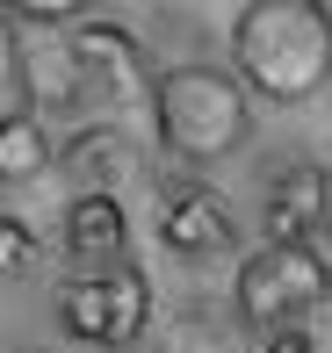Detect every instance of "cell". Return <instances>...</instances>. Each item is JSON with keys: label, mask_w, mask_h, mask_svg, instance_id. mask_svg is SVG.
I'll return each instance as SVG.
<instances>
[{"label": "cell", "mask_w": 332, "mask_h": 353, "mask_svg": "<svg viewBox=\"0 0 332 353\" xmlns=\"http://www.w3.org/2000/svg\"><path fill=\"white\" fill-rule=\"evenodd\" d=\"M231 65L246 94L296 108L332 79V8L318 0H246L231 22Z\"/></svg>", "instance_id": "obj_1"}, {"label": "cell", "mask_w": 332, "mask_h": 353, "mask_svg": "<svg viewBox=\"0 0 332 353\" xmlns=\"http://www.w3.org/2000/svg\"><path fill=\"white\" fill-rule=\"evenodd\" d=\"M152 123L173 159H231L253 130V94L224 65H173L152 79Z\"/></svg>", "instance_id": "obj_2"}, {"label": "cell", "mask_w": 332, "mask_h": 353, "mask_svg": "<svg viewBox=\"0 0 332 353\" xmlns=\"http://www.w3.org/2000/svg\"><path fill=\"white\" fill-rule=\"evenodd\" d=\"M58 325H66L80 346L123 353V346L145 339V325H152V288L123 260L116 267H80V274L58 281Z\"/></svg>", "instance_id": "obj_3"}, {"label": "cell", "mask_w": 332, "mask_h": 353, "mask_svg": "<svg viewBox=\"0 0 332 353\" xmlns=\"http://www.w3.org/2000/svg\"><path fill=\"white\" fill-rule=\"evenodd\" d=\"M325 296H332V281H325V252H318V245H260V252L239 267V288H231L239 317H246V325H260L267 339L289 332L304 310H318Z\"/></svg>", "instance_id": "obj_4"}, {"label": "cell", "mask_w": 332, "mask_h": 353, "mask_svg": "<svg viewBox=\"0 0 332 353\" xmlns=\"http://www.w3.org/2000/svg\"><path fill=\"white\" fill-rule=\"evenodd\" d=\"M72 65H80V94L87 101H152V79H145V51L123 22H72Z\"/></svg>", "instance_id": "obj_5"}, {"label": "cell", "mask_w": 332, "mask_h": 353, "mask_svg": "<svg viewBox=\"0 0 332 353\" xmlns=\"http://www.w3.org/2000/svg\"><path fill=\"white\" fill-rule=\"evenodd\" d=\"M159 245L181 260H217L231 252V202L202 181H173L159 195Z\"/></svg>", "instance_id": "obj_6"}, {"label": "cell", "mask_w": 332, "mask_h": 353, "mask_svg": "<svg viewBox=\"0 0 332 353\" xmlns=\"http://www.w3.org/2000/svg\"><path fill=\"white\" fill-rule=\"evenodd\" d=\"M332 223V173L289 166L267 181V245H311V231Z\"/></svg>", "instance_id": "obj_7"}, {"label": "cell", "mask_w": 332, "mask_h": 353, "mask_svg": "<svg viewBox=\"0 0 332 353\" xmlns=\"http://www.w3.org/2000/svg\"><path fill=\"white\" fill-rule=\"evenodd\" d=\"M14 87L29 94V116H51V108L87 101L66 37H14Z\"/></svg>", "instance_id": "obj_8"}, {"label": "cell", "mask_w": 332, "mask_h": 353, "mask_svg": "<svg viewBox=\"0 0 332 353\" xmlns=\"http://www.w3.org/2000/svg\"><path fill=\"white\" fill-rule=\"evenodd\" d=\"M123 245H130V216H123L116 195H80L66 210V252L80 267H116Z\"/></svg>", "instance_id": "obj_9"}, {"label": "cell", "mask_w": 332, "mask_h": 353, "mask_svg": "<svg viewBox=\"0 0 332 353\" xmlns=\"http://www.w3.org/2000/svg\"><path fill=\"white\" fill-rule=\"evenodd\" d=\"M58 166L80 181V195H116V181L130 173V137L108 130V123H94V130H80L58 152Z\"/></svg>", "instance_id": "obj_10"}, {"label": "cell", "mask_w": 332, "mask_h": 353, "mask_svg": "<svg viewBox=\"0 0 332 353\" xmlns=\"http://www.w3.org/2000/svg\"><path fill=\"white\" fill-rule=\"evenodd\" d=\"M58 144L43 130V116H29V108H0V188H22L37 181V173H51Z\"/></svg>", "instance_id": "obj_11"}, {"label": "cell", "mask_w": 332, "mask_h": 353, "mask_svg": "<svg viewBox=\"0 0 332 353\" xmlns=\"http://www.w3.org/2000/svg\"><path fill=\"white\" fill-rule=\"evenodd\" d=\"M159 353H239V325H217L210 310H173Z\"/></svg>", "instance_id": "obj_12"}, {"label": "cell", "mask_w": 332, "mask_h": 353, "mask_svg": "<svg viewBox=\"0 0 332 353\" xmlns=\"http://www.w3.org/2000/svg\"><path fill=\"white\" fill-rule=\"evenodd\" d=\"M37 267H43V238L29 231L22 216L0 210V281H29Z\"/></svg>", "instance_id": "obj_13"}, {"label": "cell", "mask_w": 332, "mask_h": 353, "mask_svg": "<svg viewBox=\"0 0 332 353\" xmlns=\"http://www.w3.org/2000/svg\"><path fill=\"white\" fill-rule=\"evenodd\" d=\"M8 22H14V29H66L72 8H66V0H58V8H51V0H37V8H8Z\"/></svg>", "instance_id": "obj_14"}, {"label": "cell", "mask_w": 332, "mask_h": 353, "mask_svg": "<svg viewBox=\"0 0 332 353\" xmlns=\"http://www.w3.org/2000/svg\"><path fill=\"white\" fill-rule=\"evenodd\" d=\"M267 353H318V339H311L304 325H289V332H275V339H267Z\"/></svg>", "instance_id": "obj_15"}, {"label": "cell", "mask_w": 332, "mask_h": 353, "mask_svg": "<svg viewBox=\"0 0 332 353\" xmlns=\"http://www.w3.org/2000/svg\"><path fill=\"white\" fill-rule=\"evenodd\" d=\"M14 79V22H8V8H0V87Z\"/></svg>", "instance_id": "obj_16"}, {"label": "cell", "mask_w": 332, "mask_h": 353, "mask_svg": "<svg viewBox=\"0 0 332 353\" xmlns=\"http://www.w3.org/2000/svg\"><path fill=\"white\" fill-rule=\"evenodd\" d=\"M325 281H332V245H325Z\"/></svg>", "instance_id": "obj_17"}]
</instances>
